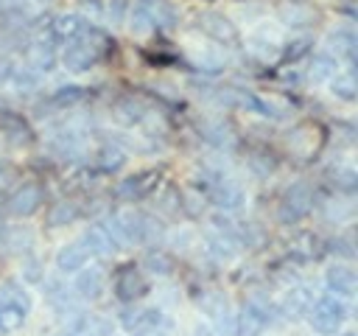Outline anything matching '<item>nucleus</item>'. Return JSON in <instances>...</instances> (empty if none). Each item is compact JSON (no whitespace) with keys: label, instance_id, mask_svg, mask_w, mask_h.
<instances>
[{"label":"nucleus","instance_id":"nucleus-1","mask_svg":"<svg viewBox=\"0 0 358 336\" xmlns=\"http://www.w3.org/2000/svg\"><path fill=\"white\" fill-rule=\"evenodd\" d=\"M106 45H109L106 34H101L98 28H87L78 39L67 42V48H64V53H62V62H64L67 70L84 73V70L95 67V64L103 59Z\"/></svg>","mask_w":358,"mask_h":336},{"label":"nucleus","instance_id":"nucleus-2","mask_svg":"<svg viewBox=\"0 0 358 336\" xmlns=\"http://www.w3.org/2000/svg\"><path fill=\"white\" fill-rule=\"evenodd\" d=\"M106 230L115 235V241L120 246H126V244H148L157 232V224L151 216H145L140 210H123L106 221Z\"/></svg>","mask_w":358,"mask_h":336},{"label":"nucleus","instance_id":"nucleus-3","mask_svg":"<svg viewBox=\"0 0 358 336\" xmlns=\"http://www.w3.org/2000/svg\"><path fill=\"white\" fill-rule=\"evenodd\" d=\"M28 311H31L28 291L14 280L3 283L0 286V333H11L22 328V322L28 319Z\"/></svg>","mask_w":358,"mask_h":336},{"label":"nucleus","instance_id":"nucleus-4","mask_svg":"<svg viewBox=\"0 0 358 336\" xmlns=\"http://www.w3.org/2000/svg\"><path fill=\"white\" fill-rule=\"evenodd\" d=\"M344 319H347V305L333 294L319 297L308 308V322L313 325L316 333H336L344 325Z\"/></svg>","mask_w":358,"mask_h":336},{"label":"nucleus","instance_id":"nucleus-5","mask_svg":"<svg viewBox=\"0 0 358 336\" xmlns=\"http://www.w3.org/2000/svg\"><path fill=\"white\" fill-rule=\"evenodd\" d=\"M313 207V190L308 182H294L285 193H282V202H280V221L285 224H294L299 218H305Z\"/></svg>","mask_w":358,"mask_h":336},{"label":"nucleus","instance_id":"nucleus-6","mask_svg":"<svg viewBox=\"0 0 358 336\" xmlns=\"http://www.w3.org/2000/svg\"><path fill=\"white\" fill-rule=\"evenodd\" d=\"M274 314H271V302H266L263 297H252L246 300L241 316H238V333L241 336H257L266 325H271Z\"/></svg>","mask_w":358,"mask_h":336},{"label":"nucleus","instance_id":"nucleus-7","mask_svg":"<svg viewBox=\"0 0 358 336\" xmlns=\"http://www.w3.org/2000/svg\"><path fill=\"white\" fill-rule=\"evenodd\" d=\"M171 11L159 3V0H140L134 8H131V28L134 31H151L157 25H171Z\"/></svg>","mask_w":358,"mask_h":336},{"label":"nucleus","instance_id":"nucleus-8","mask_svg":"<svg viewBox=\"0 0 358 336\" xmlns=\"http://www.w3.org/2000/svg\"><path fill=\"white\" fill-rule=\"evenodd\" d=\"M207 193H210V202H213L215 207H221V210H238V207L243 204V190H241V185L232 182V179H227V176L210 179Z\"/></svg>","mask_w":358,"mask_h":336},{"label":"nucleus","instance_id":"nucleus-9","mask_svg":"<svg viewBox=\"0 0 358 336\" xmlns=\"http://www.w3.org/2000/svg\"><path fill=\"white\" fill-rule=\"evenodd\" d=\"M120 325L131 333V336H145L151 330H157L162 325V311L159 308H137V311H126L120 316Z\"/></svg>","mask_w":358,"mask_h":336},{"label":"nucleus","instance_id":"nucleus-10","mask_svg":"<svg viewBox=\"0 0 358 336\" xmlns=\"http://www.w3.org/2000/svg\"><path fill=\"white\" fill-rule=\"evenodd\" d=\"M148 291V283L143 280V274L134 269V266H123L117 274H115V294L123 300V302H134L137 297H143Z\"/></svg>","mask_w":358,"mask_h":336},{"label":"nucleus","instance_id":"nucleus-11","mask_svg":"<svg viewBox=\"0 0 358 336\" xmlns=\"http://www.w3.org/2000/svg\"><path fill=\"white\" fill-rule=\"evenodd\" d=\"M157 182H159L157 171H140V174H134V176H129V179H123V182H120L117 196H120V199H126V202L145 199V196L157 188Z\"/></svg>","mask_w":358,"mask_h":336},{"label":"nucleus","instance_id":"nucleus-12","mask_svg":"<svg viewBox=\"0 0 358 336\" xmlns=\"http://www.w3.org/2000/svg\"><path fill=\"white\" fill-rule=\"evenodd\" d=\"M39 204H42V188L34 185V182H25V185L17 188V190L11 193V199H8V210H11L14 216H31V213L39 210Z\"/></svg>","mask_w":358,"mask_h":336},{"label":"nucleus","instance_id":"nucleus-13","mask_svg":"<svg viewBox=\"0 0 358 336\" xmlns=\"http://www.w3.org/2000/svg\"><path fill=\"white\" fill-rule=\"evenodd\" d=\"M324 286L333 297H352L355 294V286H358V277L350 266H330L324 272Z\"/></svg>","mask_w":358,"mask_h":336},{"label":"nucleus","instance_id":"nucleus-14","mask_svg":"<svg viewBox=\"0 0 358 336\" xmlns=\"http://www.w3.org/2000/svg\"><path fill=\"white\" fill-rule=\"evenodd\" d=\"M103 286H106V277H103L101 269L90 266V269L76 272V283H73L76 297H81V300H87V302H90V300H98V297L103 294Z\"/></svg>","mask_w":358,"mask_h":336},{"label":"nucleus","instance_id":"nucleus-15","mask_svg":"<svg viewBox=\"0 0 358 336\" xmlns=\"http://www.w3.org/2000/svg\"><path fill=\"white\" fill-rule=\"evenodd\" d=\"M81 244H84L87 255H112L115 249H120V244H117L115 235L106 230V224H95V227H90V230L84 232Z\"/></svg>","mask_w":358,"mask_h":336},{"label":"nucleus","instance_id":"nucleus-16","mask_svg":"<svg viewBox=\"0 0 358 336\" xmlns=\"http://www.w3.org/2000/svg\"><path fill=\"white\" fill-rule=\"evenodd\" d=\"M87 260H90V255H87V249H84L81 241L64 244V246L56 252V269H59L62 274H76V272H81V269L87 266Z\"/></svg>","mask_w":358,"mask_h":336},{"label":"nucleus","instance_id":"nucleus-17","mask_svg":"<svg viewBox=\"0 0 358 336\" xmlns=\"http://www.w3.org/2000/svg\"><path fill=\"white\" fill-rule=\"evenodd\" d=\"M90 25H87V20L81 17V14H62V17H56V22L50 25V34H53V39L56 42H73V39H78L84 31H87Z\"/></svg>","mask_w":358,"mask_h":336},{"label":"nucleus","instance_id":"nucleus-18","mask_svg":"<svg viewBox=\"0 0 358 336\" xmlns=\"http://www.w3.org/2000/svg\"><path fill=\"white\" fill-rule=\"evenodd\" d=\"M70 336H112V322L95 314H78L70 325Z\"/></svg>","mask_w":358,"mask_h":336},{"label":"nucleus","instance_id":"nucleus-19","mask_svg":"<svg viewBox=\"0 0 358 336\" xmlns=\"http://www.w3.org/2000/svg\"><path fill=\"white\" fill-rule=\"evenodd\" d=\"M327 48L336 53V62H338V56H344V59H355V34L352 31H347V28H338V31H333L330 36H327Z\"/></svg>","mask_w":358,"mask_h":336},{"label":"nucleus","instance_id":"nucleus-20","mask_svg":"<svg viewBox=\"0 0 358 336\" xmlns=\"http://www.w3.org/2000/svg\"><path fill=\"white\" fill-rule=\"evenodd\" d=\"M308 308H310V291L305 288V286H299V288H291L288 294H285V302H282V311H285V316H302V314H308Z\"/></svg>","mask_w":358,"mask_h":336},{"label":"nucleus","instance_id":"nucleus-21","mask_svg":"<svg viewBox=\"0 0 358 336\" xmlns=\"http://www.w3.org/2000/svg\"><path fill=\"white\" fill-rule=\"evenodd\" d=\"M336 67H338V62H336L330 53H319V56H313L308 76H310L313 81H330V78L336 76Z\"/></svg>","mask_w":358,"mask_h":336},{"label":"nucleus","instance_id":"nucleus-22","mask_svg":"<svg viewBox=\"0 0 358 336\" xmlns=\"http://www.w3.org/2000/svg\"><path fill=\"white\" fill-rule=\"evenodd\" d=\"M201 25H204L215 39H232V36H235V28H232L229 20L221 17V14H204V17H201Z\"/></svg>","mask_w":358,"mask_h":336},{"label":"nucleus","instance_id":"nucleus-23","mask_svg":"<svg viewBox=\"0 0 358 336\" xmlns=\"http://www.w3.org/2000/svg\"><path fill=\"white\" fill-rule=\"evenodd\" d=\"M333 95H338L341 101H355V78H352V73H336L333 78Z\"/></svg>","mask_w":358,"mask_h":336},{"label":"nucleus","instance_id":"nucleus-24","mask_svg":"<svg viewBox=\"0 0 358 336\" xmlns=\"http://www.w3.org/2000/svg\"><path fill=\"white\" fill-rule=\"evenodd\" d=\"M76 216H78V210H76L70 202H59V204L48 213V221H50V227H62V224H70Z\"/></svg>","mask_w":358,"mask_h":336},{"label":"nucleus","instance_id":"nucleus-25","mask_svg":"<svg viewBox=\"0 0 358 336\" xmlns=\"http://www.w3.org/2000/svg\"><path fill=\"white\" fill-rule=\"evenodd\" d=\"M243 106L252 109V112H257V115H263V118H280L277 106H274L271 101L260 98V95H246V98H243Z\"/></svg>","mask_w":358,"mask_h":336},{"label":"nucleus","instance_id":"nucleus-26","mask_svg":"<svg viewBox=\"0 0 358 336\" xmlns=\"http://www.w3.org/2000/svg\"><path fill=\"white\" fill-rule=\"evenodd\" d=\"M84 98V87H76V84H67V87H59L53 92V101L56 104H76Z\"/></svg>","mask_w":358,"mask_h":336},{"label":"nucleus","instance_id":"nucleus-27","mask_svg":"<svg viewBox=\"0 0 358 336\" xmlns=\"http://www.w3.org/2000/svg\"><path fill=\"white\" fill-rule=\"evenodd\" d=\"M117 118H120L123 123H137V120L143 118V106L134 104V101H123V104L117 106Z\"/></svg>","mask_w":358,"mask_h":336},{"label":"nucleus","instance_id":"nucleus-28","mask_svg":"<svg viewBox=\"0 0 358 336\" xmlns=\"http://www.w3.org/2000/svg\"><path fill=\"white\" fill-rule=\"evenodd\" d=\"M101 157H103V160H101V165H103L106 171H115V168H120V165H123V154H120L117 148H109V146H106V148L101 151Z\"/></svg>","mask_w":358,"mask_h":336},{"label":"nucleus","instance_id":"nucleus-29","mask_svg":"<svg viewBox=\"0 0 358 336\" xmlns=\"http://www.w3.org/2000/svg\"><path fill=\"white\" fill-rule=\"evenodd\" d=\"M145 336H165L162 330H151V333H145Z\"/></svg>","mask_w":358,"mask_h":336},{"label":"nucleus","instance_id":"nucleus-30","mask_svg":"<svg viewBox=\"0 0 358 336\" xmlns=\"http://www.w3.org/2000/svg\"><path fill=\"white\" fill-rule=\"evenodd\" d=\"M341 336H355V333H341Z\"/></svg>","mask_w":358,"mask_h":336},{"label":"nucleus","instance_id":"nucleus-31","mask_svg":"<svg viewBox=\"0 0 358 336\" xmlns=\"http://www.w3.org/2000/svg\"><path fill=\"white\" fill-rule=\"evenodd\" d=\"M59 336H70V333H59Z\"/></svg>","mask_w":358,"mask_h":336}]
</instances>
